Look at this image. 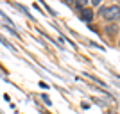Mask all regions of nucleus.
Instances as JSON below:
<instances>
[{
    "label": "nucleus",
    "instance_id": "obj_3",
    "mask_svg": "<svg viewBox=\"0 0 120 114\" xmlns=\"http://www.w3.org/2000/svg\"><path fill=\"white\" fill-rule=\"evenodd\" d=\"M43 104H45V105H50V104H52V102H50V98L47 96V94H43Z\"/></svg>",
    "mask_w": 120,
    "mask_h": 114
},
{
    "label": "nucleus",
    "instance_id": "obj_2",
    "mask_svg": "<svg viewBox=\"0 0 120 114\" xmlns=\"http://www.w3.org/2000/svg\"><path fill=\"white\" fill-rule=\"evenodd\" d=\"M81 20L82 21H91L93 20V13L90 9H81Z\"/></svg>",
    "mask_w": 120,
    "mask_h": 114
},
{
    "label": "nucleus",
    "instance_id": "obj_4",
    "mask_svg": "<svg viewBox=\"0 0 120 114\" xmlns=\"http://www.w3.org/2000/svg\"><path fill=\"white\" fill-rule=\"evenodd\" d=\"M40 87H43V89H49V86H47L45 82H40Z\"/></svg>",
    "mask_w": 120,
    "mask_h": 114
},
{
    "label": "nucleus",
    "instance_id": "obj_1",
    "mask_svg": "<svg viewBox=\"0 0 120 114\" xmlns=\"http://www.w3.org/2000/svg\"><path fill=\"white\" fill-rule=\"evenodd\" d=\"M100 16H104L106 20H118L120 18V7L118 5H109V7H102L99 11Z\"/></svg>",
    "mask_w": 120,
    "mask_h": 114
}]
</instances>
